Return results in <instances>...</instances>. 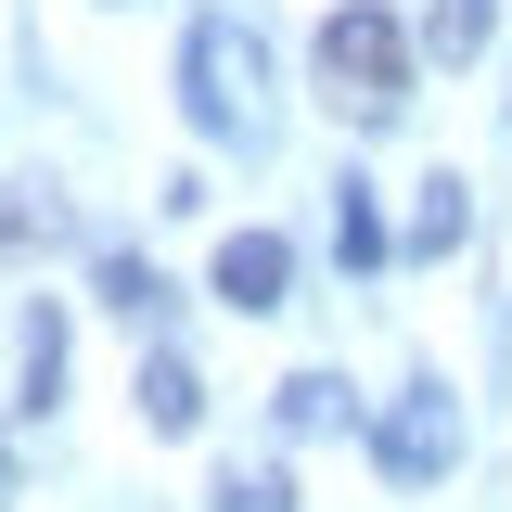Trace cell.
Returning <instances> with one entry per match:
<instances>
[{"instance_id": "1", "label": "cell", "mask_w": 512, "mask_h": 512, "mask_svg": "<svg viewBox=\"0 0 512 512\" xmlns=\"http://www.w3.org/2000/svg\"><path fill=\"white\" fill-rule=\"evenodd\" d=\"M320 103L346 128H397L410 116V26H397L384 0H346V13L320 26Z\"/></svg>"}, {"instance_id": "2", "label": "cell", "mask_w": 512, "mask_h": 512, "mask_svg": "<svg viewBox=\"0 0 512 512\" xmlns=\"http://www.w3.org/2000/svg\"><path fill=\"white\" fill-rule=\"evenodd\" d=\"M180 90H192V128L205 141H269V39L244 13H205L180 52Z\"/></svg>"}, {"instance_id": "3", "label": "cell", "mask_w": 512, "mask_h": 512, "mask_svg": "<svg viewBox=\"0 0 512 512\" xmlns=\"http://www.w3.org/2000/svg\"><path fill=\"white\" fill-rule=\"evenodd\" d=\"M372 461L397 474V487H436L448 461H461V397H448V384H410V397L372 423Z\"/></svg>"}, {"instance_id": "4", "label": "cell", "mask_w": 512, "mask_h": 512, "mask_svg": "<svg viewBox=\"0 0 512 512\" xmlns=\"http://www.w3.org/2000/svg\"><path fill=\"white\" fill-rule=\"evenodd\" d=\"M282 282H295V244L282 231H231L218 244V308H282Z\"/></svg>"}, {"instance_id": "5", "label": "cell", "mask_w": 512, "mask_h": 512, "mask_svg": "<svg viewBox=\"0 0 512 512\" xmlns=\"http://www.w3.org/2000/svg\"><path fill=\"white\" fill-rule=\"evenodd\" d=\"M52 384H64V308L39 295L26 333H13V397H26V410H52Z\"/></svg>"}, {"instance_id": "6", "label": "cell", "mask_w": 512, "mask_h": 512, "mask_svg": "<svg viewBox=\"0 0 512 512\" xmlns=\"http://www.w3.org/2000/svg\"><path fill=\"white\" fill-rule=\"evenodd\" d=\"M141 423H154V436H192V423H205V384H192V359H167V346L141 359Z\"/></svg>"}, {"instance_id": "7", "label": "cell", "mask_w": 512, "mask_h": 512, "mask_svg": "<svg viewBox=\"0 0 512 512\" xmlns=\"http://www.w3.org/2000/svg\"><path fill=\"white\" fill-rule=\"evenodd\" d=\"M333 256H346V269H384V256H397V231H384L372 180H333Z\"/></svg>"}, {"instance_id": "8", "label": "cell", "mask_w": 512, "mask_h": 512, "mask_svg": "<svg viewBox=\"0 0 512 512\" xmlns=\"http://www.w3.org/2000/svg\"><path fill=\"white\" fill-rule=\"evenodd\" d=\"M487 39H500V0H436V13H423V52L436 64H474Z\"/></svg>"}, {"instance_id": "9", "label": "cell", "mask_w": 512, "mask_h": 512, "mask_svg": "<svg viewBox=\"0 0 512 512\" xmlns=\"http://www.w3.org/2000/svg\"><path fill=\"white\" fill-rule=\"evenodd\" d=\"M474 231V180H423V205H410V256H448Z\"/></svg>"}, {"instance_id": "10", "label": "cell", "mask_w": 512, "mask_h": 512, "mask_svg": "<svg viewBox=\"0 0 512 512\" xmlns=\"http://www.w3.org/2000/svg\"><path fill=\"white\" fill-rule=\"evenodd\" d=\"M333 423H346V384H333V372H295V384H282V436H333Z\"/></svg>"}, {"instance_id": "11", "label": "cell", "mask_w": 512, "mask_h": 512, "mask_svg": "<svg viewBox=\"0 0 512 512\" xmlns=\"http://www.w3.org/2000/svg\"><path fill=\"white\" fill-rule=\"evenodd\" d=\"M218 512H295V474L282 461H231L218 474Z\"/></svg>"}, {"instance_id": "12", "label": "cell", "mask_w": 512, "mask_h": 512, "mask_svg": "<svg viewBox=\"0 0 512 512\" xmlns=\"http://www.w3.org/2000/svg\"><path fill=\"white\" fill-rule=\"evenodd\" d=\"M103 308H128V320H154V308H167L154 256H103Z\"/></svg>"}]
</instances>
